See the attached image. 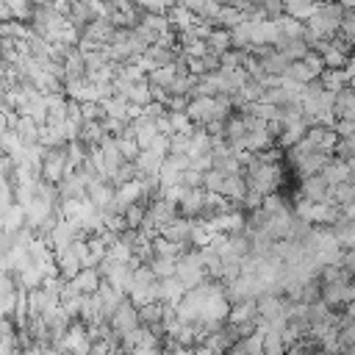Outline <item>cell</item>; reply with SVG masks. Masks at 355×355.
Segmentation results:
<instances>
[{"label": "cell", "instance_id": "6da1fadb", "mask_svg": "<svg viewBox=\"0 0 355 355\" xmlns=\"http://www.w3.org/2000/svg\"><path fill=\"white\" fill-rule=\"evenodd\" d=\"M139 319H141V322H147V324H155V322L161 319V308L147 305V308H141V311H139Z\"/></svg>", "mask_w": 355, "mask_h": 355}]
</instances>
